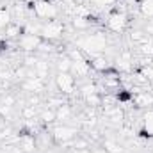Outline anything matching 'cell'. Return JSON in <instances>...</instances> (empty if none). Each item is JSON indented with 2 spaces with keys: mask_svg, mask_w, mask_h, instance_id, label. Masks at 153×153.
Wrapping results in <instances>:
<instances>
[{
  "mask_svg": "<svg viewBox=\"0 0 153 153\" xmlns=\"http://www.w3.org/2000/svg\"><path fill=\"white\" fill-rule=\"evenodd\" d=\"M45 85H46V80H43V78H39L36 75H32L30 78L22 82V89H25L30 94H41L45 91Z\"/></svg>",
  "mask_w": 153,
  "mask_h": 153,
  "instance_id": "8",
  "label": "cell"
},
{
  "mask_svg": "<svg viewBox=\"0 0 153 153\" xmlns=\"http://www.w3.org/2000/svg\"><path fill=\"white\" fill-rule=\"evenodd\" d=\"M141 73H143V75H144L153 84V66H152V64H150V66H146V68H143V70H141Z\"/></svg>",
  "mask_w": 153,
  "mask_h": 153,
  "instance_id": "31",
  "label": "cell"
},
{
  "mask_svg": "<svg viewBox=\"0 0 153 153\" xmlns=\"http://www.w3.org/2000/svg\"><path fill=\"white\" fill-rule=\"evenodd\" d=\"M89 64H91L93 70L102 71V73H105V71L111 70V62H109V59H107L103 53H100V55H91V57H89Z\"/></svg>",
  "mask_w": 153,
  "mask_h": 153,
  "instance_id": "11",
  "label": "cell"
},
{
  "mask_svg": "<svg viewBox=\"0 0 153 153\" xmlns=\"http://www.w3.org/2000/svg\"><path fill=\"white\" fill-rule=\"evenodd\" d=\"M139 11L144 18L153 20V0H141L139 4Z\"/></svg>",
  "mask_w": 153,
  "mask_h": 153,
  "instance_id": "20",
  "label": "cell"
},
{
  "mask_svg": "<svg viewBox=\"0 0 153 153\" xmlns=\"http://www.w3.org/2000/svg\"><path fill=\"white\" fill-rule=\"evenodd\" d=\"M0 78L2 80H7V78H11V73L7 70H0Z\"/></svg>",
  "mask_w": 153,
  "mask_h": 153,
  "instance_id": "35",
  "label": "cell"
},
{
  "mask_svg": "<svg viewBox=\"0 0 153 153\" xmlns=\"http://www.w3.org/2000/svg\"><path fill=\"white\" fill-rule=\"evenodd\" d=\"M55 85L61 94H73L76 89L75 76L71 73H57L55 75Z\"/></svg>",
  "mask_w": 153,
  "mask_h": 153,
  "instance_id": "6",
  "label": "cell"
},
{
  "mask_svg": "<svg viewBox=\"0 0 153 153\" xmlns=\"http://www.w3.org/2000/svg\"><path fill=\"white\" fill-rule=\"evenodd\" d=\"M23 34V30H22V27L18 25V23H14V22H11L5 29H4V38L5 39H14V38H20Z\"/></svg>",
  "mask_w": 153,
  "mask_h": 153,
  "instance_id": "16",
  "label": "cell"
},
{
  "mask_svg": "<svg viewBox=\"0 0 153 153\" xmlns=\"http://www.w3.org/2000/svg\"><path fill=\"white\" fill-rule=\"evenodd\" d=\"M62 4H66V5H75L76 4V0H61Z\"/></svg>",
  "mask_w": 153,
  "mask_h": 153,
  "instance_id": "36",
  "label": "cell"
},
{
  "mask_svg": "<svg viewBox=\"0 0 153 153\" xmlns=\"http://www.w3.org/2000/svg\"><path fill=\"white\" fill-rule=\"evenodd\" d=\"M94 5H112V4H116L117 0H91Z\"/></svg>",
  "mask_w": 153,
  "mask_h": 153,
  "instance_id": "32",
  "label": "cell"
},
{
  "mask_svg": "<svg viewBox=\"0 0 153 153\" xmlns=\"http://www.w3.org/2000/svg\"><path fill=\"white\" fill-rule=\"evenodd\" d=\"M18 143H20V148L25 153H36V148H38V141L34 139V135L30 132H25L18 137Z\"/></svg>",
  "mask_w": 153,
  "mask_h": 153,
  "instance_id": "10",
  "label": "cell"
},
{
  "mask_svg": "<svg viewBox=\"0 0 153 153\" xmlns=\"http://www.w3.org/2000/svg\"><path fill=\"white\" fill-rule=\"evenodd\" d=\"M144 32H146L148 36H153V20H148V23H146V27H144Z\"/></svg>",
  "mask_w": 153,
  "mask_h": 153,
  "instance_id": "34",
  "label": "cell"
},
{
  "mask_svg": "<svg viewBox=\"0 0 153 153\" xmlns=\"http://www.w3.org/2000/svg\"><path fill=\"white\" fill-rule=\"evenodd\" d=\"M80 93H82V96H89V94L100 93V85L98 84H85V85L80 87Z\"/></svg>",
  "mask_w": 153,
  "mask_h": 153,
  "instance_id": "25",
  "label": "cell"
},
{
  "mask_svg": "<svg viewBox=\"0 0 153 153\" xmlns=\"http://www.w3.org/2000/svg\"><path fill=\"white\" fill-rule=\"evenodd\" d=\"M62 103H66L62 96H48V100H46V107H50V109H57Z\"/></svg>",
  "mask_w": 153,
  "mask_h": 153,
  "instance_id": "27",
  "label": "cell"
},
{
  "mask_svg": "<svg viewBox=\"0 0 153 153\" xmlns=\"http://www.w3.org/2000/svg\"><path fill=\"white\" fill-rule=\"evenodd\" d=\"M143 125H144V134L153 137V111H148V112L144 114Z\"/></svg>",
  "mask_w": 153,
  "mask_h": 153,
  "instance_id": "22",
  "label": "cell"
},
{
  "mask_svg": "<svg viewBox=\"0 0 153 153\" xmlns=\"http://www.w3.org/2000/svg\"><path fill=\"white\" fill-rule=\"evenodd\" d=\"M25 13H27V5H25V4H16L11 14H13V16H16V18H23V16H25Z\"/></svg>",
  "mask_w": 153,
  "mask_h": 153,
  "instance_id": "29",
  "label": "cell"
},
{
  "mask_svg": "<svg viewBox=\"0 0 153 153\" xmlns=\"http://www.w3.org/2000/svg\"><path fill=\"white\" fill-rule=\"evenodd\" d=\"M39 94H30V98H29V105H32V107H36V105H39Z\"/></svg>",
  "mask_w": 153,
  "mask_h": 153,
  "instance_id": "33",
  "label": "cell"
},
{
  "mask_svg": "<svg viewBox=\"0 0 153 153\" xmlns=\"http://www.w3.org/2000/svg\"><path fill=\"white\" fill-rule=\"evenodd\" d=\"M103 114L107 116V119H109L111 123H114V125H117V126L123 123V117H125L123 111H121L117 105H112V107H105V109H103Z\"/></svg>",
  "mask_w": 153,
  "mask_h": 153,
  "instance_id": "13",
  "label": "cell"
},
{
  "mask_svg": "<svg viewBox=\"0 0 153 153\" xmlns=\"http://www.w3.org/2000/svg\"><path fill=\"white\" fill-rule=\"evenodd\" d=\"M11 18H13L11 11L5 9V7H0V29H5L11 23Z\"/></svg>",
  "mask_w": 153,
  "mask_h": 153,
  "instance_id": "23",
  "label": "cell"
},
{
  "mask_svg": "<svg viewBox=\"0 0 153 153\" xmlns=\"http://www.w3.org/2000/svg\"><path fill=\"white\" fill-rule=\"evenodd\" d=\"M41 43H43V38H41V36L23 32V34L18 38V48H22L25 53H34V52H38V48H39Z\"/></svg>",
  "mask_w": 153,
  "mask_h": 153,
  "instance_id": "7",
  "label": "cell"
},
{
  "mask_svg": "<svg viewBox=\"0 0 153 153\" xmlns=\"http://www.w3.org/2000/svg\"><path fill=\"white\" fill-rule=\"evenodd\" d=\"M102 146H103V150L107 153H123V146L112 137H105L102 141Z\"/></svg>",
  "mask_w": 153,
  "mask_h": 153,
  "instance_id": "15",
  "label": "cell"
},
{
  "mask_svg": "<svg viewBox=\"0 0 153 153\" xmlns=\"http://www.w3.org/2000/svg\"><path fill=\"white\" fill-rule=\"evenodd\" d=\"M50 134H52V137H53V143L55 144H64V143H70V141H73L76 135H80L78 134V128L75 126H71V125H68V123H61V125H55L52 130H50Z\"/></svg>",
  "mask_w": 153,
  "mask_h": 153,
  "instance_id": "2",
  "label": "cell"
},
{
  "mask_svg": "<svg viewBox=\"0 0 153 153\" xmlns=\"http://www.w3.org/2000/svg\"><path fill=\"white\" fill-rule=\"evenodd\" d=\"M139 52L143 55H146V57H153V38L144 41L143 45H139Z\"/></svg>",
  "mask_w": 153,
  "mask_h": 153,
  "instance_id": "24",
  "label": "cell"
},
{
  "mask_svg": "<svg viewBox=\"0 0 153 153\" xmlns=\"http://www.w3.org/2000/svg\"><path fill=\"white\" fill-rule=\"evenodd\" d=\"M22 114H23V117H25L27 121H29V119H34V117H36V109H34L32 105H27Z\"/></svg>",
  "mask_w": 153,
  "mask_h": 153,
  "instance_id": "30",
  "label": "cell"
},
{
  "mask_svg": "<svg viewBox=\"0 0 153 153\" xmlns=\"http://www.w3.org/2000/svg\"><path fill=\"white\" fill-rule=\"evenodd\" d=\"M73 153H93L89 148H85V150H73Z\"/></svg>",
  "mask_w": 153,
  "mask_h": 153,
  "instance_id": "37",
  "label": "cell"
},
{
  "mask_svg": "<svg viewBox=\"0 0 153 153\" xmlns=\"http://www.w3.org/2000/svg\"><path fill=\"white\" fill-rule=\"evenodd\" d=\"M126 25H128V16H126V13H121V11H112L111 14H109V18H107V27L116 32V34H121L125 29H126Z\"/></svg>",
  "mask_w": 153,
  "mask_h": 153,
  "instance_id": "5",
  "label": "cell"
},
{
  "mask_svg": "<svg viewBox=\"0 0 153 153\" xmlns=\"http://www.w3.org/2000/svg\"><path fill=\"white\" fill-rule=\"evenodd\" d=\"M64 32V23L59 22V20H48L46 23L41 25V32L39 36L45 39V41H55L62 36Z\"/></svg>",
  "mask_w": 153,
  "mask_h": 153,
  "instance_id": "4",
  "label": "cell"
},
{
  "mask_svg": "<svg viewBox=\"0 0 153 153\" xmlns=\"http://www.w3.org/2000/svg\"><path fill=\"white\" fill-rule=\"evenodd\" d=\"M152 38V36H148L144 30H141V29H135V30H132L130 32V39L135 43V45H143L144 41H148V39Z\"/></svg>",
  "mask_w": 153,
  "mask_h": 153,
  "instance_id": "21",
  "label": "cell"
},
{
  "mask_svg": "<svg viewBox=\"0 0 153 153\" xmlns=\"http://www.w3.org/2000/svg\"><path fill=\"white\" fill-rule=\"evenodd\" d=\"M76 48H80L89 57L91 55H100L107 48V38H105L103 32H93V34L82 36V38L76 39Z\"/></svg>",
  "mask_w": 153,
  "mask_h": 153,
  "instance_id": "1",
  "label": "cell"
},
{
  "mask_svg": "<svg viewBox=\"0 0 153 153\" xmlns=\"http://www.w3.org/2000/svg\"><path fill=\"white\" fill-rule=\"evenodd\" d=\"M39 61L38 55H34V53H25V57H23V66H27V68H30V70H34V66H36V62Z\"/></svg>",
  "mask_w": 153,
  "mask_h": 153,
  "instance_id": "28",
  "label": "cell"
},
{
  "mask_svg": "<svg viewBox=\"0 0 153 153\" xmlns=\"http://www.w3.org/2000/svg\"><path fill=\"white\" fill-rule=\"evenodd\" d=\"M55 114H57V119H59V121L68 123V121L73 117V109L70 107V103H62L61 107L55 109Z\"/></svg>",
  "mask_w": 153,
  "mask_h": 153,
  "instance_id": "14",
  "label": "cell"
},
{
  "mask_svg": "<svg viewBox=\"0 0 153 153\" xmlns=\"http://www.w3.org/2000/svg\"><path fill=\"white\" fill-rule=\"evenodd\" d=\"M73 76H78V78H84L91 73V64L87 59H80V61H73L71 62V71H70Z\"/></svg>",
  "mask_w": 153,
  "mask_h": 153,
  "instance_id": "9",
  "label": "cell"
},
{
  "mask_svg": "<svg viewBox=\"0 0 153 153\" xmlns=\"http://www.w3.org/2000/svg\"><path fill=\"white\" fill-rule=\"evenodd\" d=\"M48 73H50V64L46 61L39 59L38 62H36V66H34V75L39 76V78H43V80H46Z\"/></svg>",
  "mask_w": 153,
  "mask_h": 153,
  "instance_id": "17",
  "label": "cell"
},
{
  "mask_svg": "<svg viewBox=\"0 0 153 153\" xmlns=\"http://www.w3.org/2000/svg\"><path fill=\"white\" fill-rule=\"evenodd\" d=\"M32 11L36 18H41V20H57L59 16V7L50 0H36L32 4Z\"/></svg>",
  "mask_w": 153,
  "mask_h": 153,
  "instance_id": "3",
  "label": "cell"
},
{
  "mask_svg": "<svg viewBox=\"0 0 153 153\" xmlns=\"http://www.w3.org/2000/svg\"><path fill=\"white\" fill-rule=\"evenodd\" d=\"M85 103H89L91 107H98L102 105V94L100 93H94V94H89V96H84Z\"/></svg>",
  "mask_w": 153,
  "mask_h": 153,
  "instance_id": "26",
  "label": "cell"
},
{
  "mask_svg": "<svg viewBox=\"0 0 153 153\" xmlns=\"http://www.w3.org/2000/svg\"><path fill=\"white\" fill-rule=\"evenodd\" d=\"M71 59L68 57V55H61L59 59H57V62H55V66H57V71L59 73H70L71 71Z\"/></svg>",
  "mask_w": 153,
  "mask_h": 153,
  "instance_id": "18",
  "label": "cell"
},
{
  "mask_svg": "<svg viewBox=\"0 0 153 153\" xmlns=\"http://www.w3.org/2000/svg\"><path fill=\"white\" fill-rule=\"evenodd\" d=\"M134 103L143 109H152L153 107V93L148 91H137L134 96Z\"/></svg>",
  "mask_w": 153,
  "mask_h": 153,
  "instance_id": "12",
  "label": "cell"
},
{
  "mask_svg": "<svg viewBox=\"0 0 153 153\" xmlns=\"http://www.w3.org/2000/svg\"><path fill=\"white\" fill-rule=\"evenodd\" d=\"M55 119H57L55 109H50V107L43 109V111H41V114H39V121H41L43 125H50V123H53Z\"/></svg>",
  "mask_w": 153,
  "mask_h": 153,
  "instance_id": "19",
  "label": "cell"
}]
</instances>
